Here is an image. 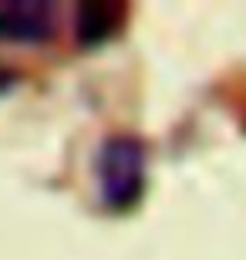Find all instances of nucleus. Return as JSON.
I'll use <instances>...</instances> for the list:
<instances>
[{
	"label": "nucleus",
	"mask_w": 246,
	"mask_h": 260,
	"mask_svg": "<svg viewBox=\"0 0 246 260\" xmlns=\"http://www.w3.org/2000/svg\"><path fill=\"white\" fill-rule=\"evenodd\" d=\"M98 193L108 210H132L145 193V145L135 135H112L98 152Z\"/></svg>",
	"instance_id": "1"
},
{
	"label": "nucleus",
	"mask_w": 246,
	"mask_h": 260,
	"mask_svg": "<svg viewBox=\"0 0 246 260\" xmlns=\"http://www.w3.org/2000/svg\"><path fill=\"white\" fill-rule=\"evenodd\" d=\"M51 38H54L51 4H0V41L44 44Z\"/></svg>",
	"instance_id": "2"
},
{
	"label": "nucleus",
	"mask_w": 246,
	"mask_h": 260,
	"mask_svg": "<svg viewBox=\"0 0 246 260\" xmlns=\"http://www.w3.org/2000/svg\"><path fill=\"white\" fill-rule=\"evenodd\" d=\"M115 27H118V10H115V4H81L78 7L75 30H78V41L85 48L104 44L115 34Z\"/></svg>",
	"instance_id": "3"
}]
</instances>
